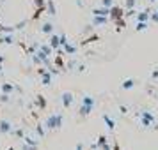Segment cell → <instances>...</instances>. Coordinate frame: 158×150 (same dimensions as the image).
Here are the masks:
<instances>
[{
    "mask_svg": "<svg viewBox=\"0 0 158 150\" xmlns=\"http://www.w3.org/2000/svg\"><path fill=\"white\" fill-rule=\"evenodd\" d=\"M93 108H94V97L85 95V97L82 99V108H80L78 115H80V117H87V115L93 111Z\"/></svg>",
    "mask_w": 158,
    "mask_h": 150,
    "instance_id": "6da1fadb",
    "label": "cell"
},
{
    "mask_svg": "<svg viewBox=\"0 0 158 150\" xmlns=\"http://www.w3.org/2000/svg\"><path fill=\"white\" fill-rule=\"evenodd\" d=\"M44 125H46L48 129H59L60 125H62V113L50 115V117L46 118V122H44Z\"/></svg>",
    "mask_w": 158,
    "mask_h": 150,
    "instance_id": "7a4b0ae2",
    "label": "cell"
},
{
    "mask_svg": "<svg viewBox=\"0 0 158 150\" xmlns=\"http://www.w3.org/2000/svg\"><path fill=\"white\" fill-rule=\"evenodd\" d=\"M13 131V124L9 120H0V134H6Z\"/></svg>",
    "mask_w": 158,
    "mask_h": 150,
    "instance_id": "3957f363",
    "label": "cell"
},
{
    "mask_svg": "<svg viewBox=\"0 0 158 150\" xmlns=\"http://www.w3.org/2000/svg\"><path fill=\"white\" fill-rule=\"evenodd\" d=\"M110 16H112V20H119V18H123V16H124V13H123L121 7L112 6V7H110Z\"/></svg>",
    "mask_w": 158,
    "mask_h": 150,
    "instance_id": "277c9868",
    "label": "cell"
},
{
    "mask_svg": "<svg viewBox=\"0 0 158 150\" xmlns=\"http://www.w3.org/2000/svg\"><path fill=\"white\" fill-rule=\"evenodd\" d=\"M39 74H41V81H43V85H50L52 83V72L46 71V69H41Z\"/></svg>",
    "mask_w": 158,
    "mask_h": 150,
    "instance_id": "5b68a950",
    "label": "cell"
},
{
    "mask_svg": "<svg viewBox=\"0 0 158 150\" xmlns=\"http://www.w3.org/2000/svg\"><path fill=\"white\" fill-rule=\"evenodd\" d=\"M73 99H75V97H73L71 92H64V94H62V106L69 108L73 104Z\"/></svg>",
    "mask_w": 158,
    "mask_h": 150,
    "instance_id": "8992f818",
    "label": "cell"
},
{
    "mask_svg": "<svg viewBox=\"0 0 158 150\" xmlns=\"http://www.w3.org/2000/svg\"><path fill=\"white\" fill-rule=\"evenodd\" d=\"M107 21H108V16H94L93 25L94 27H100V25H107Z\"/></svg>",
    "mask_w": 158,
    "mask_h": 150,
    "instance_id": "52a82bcc",
    "label": "cell"
},
{
    "mask_svg": "<svg viewBox=\"0 0 158 150\" xmlns=\"http://www.w3.org/2000/svg\"><path fill=\"white\" fill-rule=\"evenodd\" d=\"M50 48H52V50H59V48H60L59 36H55V34H52V36H50Z\"/></svg>",
    "mask_w": 158,
    "mask_h": 150,
    "instance_id": "ba28073f",
    "label": "cell"
},
{
    "mask_svg": "<svg viewBox=\"0 0 158 150\" xmlns=\"http://www.w3.org/2000/svg\"><path fill=\"white\" fill-rule=\"evenodd\" d=\"M103 122L107 124L108 131H114V129H115V120L112 118V117H108V115H103Z\"/></svg>",
    "mask_w": 158,
    "mask_h": 150,
    "instance_id": "9c48e42d",
    "label": "cell"
},
{
    "mask_svg": "<svg viewBox=\"0 0 158 150\" xmlns=\"http://www.w3.org/2000/svg\"><path fill=\"white\" fill-rule=\"evenodd\" d=\"M93 14H94V16H108V14H110V9H108V7H103V6H101V7L94 9Z\"/></svg>",
    "mask_w": 158,
    "mask_h": 150,
    "instance_id": "30bf717a",
    "label": "cell"
},
{
    "mask_svg": "<svg viewBox=\"0 0 158 150\" xmlns=\"http://www.w3.org/2000/svg\"><path fill=\"white\" fill-rule=\"evenodd\" d=\"M96 145H98V147H100L101 150H110V145L107 143V138H105V136H100Z\"/></svg>",
    "mask_w": 158,
    "mask_h": 150,
    "instance_id": "8fae6325",
    "label": "cell"
},
{
    "mask_svg": "<svg viewBox=\"0 0 158 150\" xmlns=\"http://www.w3.org/2000/svg\"><path fill=\"white\" fill-rule=\"evenodd\" d=\"M140 118H146V120H149L151 124H155V115L151 113L149 110H144V111H140Z\"/></svg>",
    "mask_w": 158,
    "mask_h": 150,
    "instance_id": "7c38bea8",
    "label": "cell"
},
{
    "mask_svg": "<svg viewBox=\"0 0 158 150\" xmlns=\"http://www.w3.org/2000/svg\"><path fill=\"white\" fill-rule=\"evenodd\" d=\"M15 90H16V87L13 85V83H4V85H2V94H9V95H11Z\"/></svg>",
    "mask_w": 158,
    "mask_h": 150,
    "instance_id": "4fadbf2b",
    "label": "cell"
},
{
    "mask_svg": "<svg viewBox=\"0 0 158 150\" xmlns=\"http://www.w3.org/2000/svg\"><path fill=\"white\" fill-rule=\"evenodd\" d=\"M149 11H140L139 14H137V21H149Z\"/></svg>",
    "mask_w": 158,
    "mask_h": 150,
    "instance_id": "5bb4252c",
    "label": "cell"
},
{
    "mask_svg": "<svg viewBox=\"0 0 158 150\" xmlns=\"http://www.w3.org/2000/svg\"><path fill=\"white\" fill-rule=\"evenodd\" d=\"M46 9H48V14H52V16L57 14V9H55V4H53V0H46Z\"/></svg>",
    "mask_w": 158,
    "mask_h": 150,
    "instance_id": "9a60e30c",
    "label": "cell"
},
{
    "mask_svg": "<svg viewBox=\"0 0 158 150\" xmlns=\"http://www.w3.org/2000/svg\"><path fill=\"white\" fill-rule=\"evenodd\" d=\"M41 32L46 34V36H52V34H53V25H52V23H44L43 27H41Z\"/></svg>",
    "mask_w": 158,
    "mask_h": 150,
    "instance_id": "2e32d148",
    "label": "cell"
},
{
    "mask_svg": "<svg viewBox=\"0 0 158 150\" xmlns=\"http://www.w3.org/2000/svg\"><path fill=\"white\" fill-rule=\"evenodd\" d=\"M123 88H124V90H130V88H133V87H135V79H131V78H128V79H124V81H123Z\"/></svg>",
    "mask_w": 158,
    "mask_h": 150,
    "instance_id": "e0dca14e",
    "label": "cell"
},
{
    "mask_svg": "<svg viewBox=\"0 0 158 150\" xmlns=\"http://www.w3.org/2000/svg\"><path fill=\"white\" fill-rule=\"evenodd\" d=\"M62 48H64V51L68 53V55H73V53H77V46H73V44H69V43H66Z\"/></svg>",
    "mask_w": 158,
    "mask_h": 150,
    "instance_id": "ac0fdd59",
    "label": "cell"
},
{
    "mask_svg": "<svg viewBox=\"0 0 158 150\" xmlns=\"http://www.w3.org/2000/svg\"><path fill=\"white\" fill-rule=\"evenodd\" d=\"M15 41H13V36L11 34H7V36H0V44H13Z\"/></svg>",
    "mask_w": 158,
    "mask_h": 150,
    "instance_id": "d6986e66",
    "label": "cell"
},
{
    "mask_svg": "<svg viewBox=\"0 0 158 150\" xmlns=\"http://www.w3.org/2000/svg\"><path fill=\"white\" fill-rule=\"evenodd\" d=\"M36 102H37V106L41 108V110H44V108H46V99H44L43 95H37Z\"/></svg>",
    "mask_w": 158,
    "mask_h": 150,
    "instance_id": "ffe728a7",
    "label": "cell"
},
{
    "mask_svg": "<svg viewBox=\"0 0 158 150\" xmlns=\"http://www.w3.org/2000/svg\"><path fill=\"white\" fill-rule=\"evenodd\" d=\"M146 29H148V21H139L137 27H135L137 32H142V30H146Z\"/></svg>",
    "mask_w": 158,
    "mask_h": 150,
    "instance_id": "44dd1931",
    "label": "cell"
},
{
    "mask_svg": "<svg viewBox=\"0 0 158 150\" xmlns=\"http://www.w3.org/2000/svg\"><path fill=\"white\" fill-rule=\"evenodd\" d=\"M34 4H36L37 9H46V2L44 0H34Z\"/></svg>",
    "mask_w": 158,
    "mask_h": 150,
    "instance_id": "7402d4cb",
    "label": "cell"
},
{
    "mask_svg": "<svg viewBox=\"0 0 158 150\" xmlns=\"http://www.w3.org/2000/svg\"><path fill=\"white\" fill-rule=\"evenodd\" d=\"M101 6H103V7H112V6H114V0H101Z\"/></svg>",
    "mask_w": 158,
    "mask_h": 150,
    "instance_id": "603a6c76",
    "label": "cell"
},
{
    "mask_svg": "<svg viewBox=\"0 0 158 150\" xmlns=\"http://www.w3.org/2000/svg\"><path fill=\"white\" fill-rule=\"evenodd\" d=\"M114 21H115V25H117V30H119V29H124V27H126L123 18H119V20H114Z\"/></svg>",
    "mask_w": 158,
    "mask_h": 150,
    "instance_id": "cb8c5ba5",
    "label": "cell"
},
{
    "mask_svg": "<svg viewBox=\"0 0 158 150\" xmlns=\"http://www.w3.org/2000/svg\"><path fill=\"white\" fill-rule=\"evenodd\" d=\"M11 133H13L15 136H18V138H23V129H13Z\"/></svg>",
    "mask_w": 158,
    "mask_h": 150,
    "instance_id": "d4e9b609",
    "label": "cell"
},
{
    "mask_svg": "<svg viewBox=\"0 0 158 150\" xmlns=\"http://www.w3.org/2000/svg\"><path fill=\"white\" fill-rule=\"evenodd\" d=\"M137 4V0H126V9H133Z\"/></svg>",
    "mask_w": 158,
    "mask_h": 150,
    "instance_id": "484cf974",
    "label": "cell"
},
{
    "mask_svg": "<svg viewBox=\"0 0 158 150\" xmlns=\"http://www.w3.org/2000/svg\"><path fill=\"white\" fill-rule=\"evenodd\" d=\"M149 20H151L153 23H158V11H156V13H151V14H149Z\"/></svg>",
    "mask_w": 158,
    "mask_h": 150,
    "instance_id": "4316f807",
    "label": "cell"
},
{
    "mask_svg": "<svg viewBox=\"0 0 158 150\" xmlns=\"http://www.w3.org/2000/svg\"><path fill=\"white\" fill-rule=\"evenodd\" d=\"M59 41H60V46H64V44L68 43V37H66L64 34H60V36H59Z\"/></svg>",
    "mask_w": 158,
    "mask_h": 150,
    "instance_id": "83f0119b",
    "label": "cell"
},
{
    "mask_svg": "<svg viewBox=\"0 0 158 150\" xmlns=\"http://www.w3.org/2000/svg\"><path fill=\"white\" fill-rule=\"evenodd\" d=\"M140 124H142L144 127H151V125H153V124H151L149 120H146V118H140Z\"/></svg>",
    "mask_w": 158,
    "mask_h": 150,
    "instance_id": "f1b7e54d",
    "label": "cell"
},
{
    "mask_svg": "<svg viewBox=\"0 0 158 150\" xmlns=\"http://www.w3.org/2000/svg\"><path fill=\"white\" fill-rule=\"evenodd\" d=\"M9 97H11L9 94H2V97H0V101H2V102H9Z\"/></svg>",
    "mask_w": 158,
    "mask_h": 150,
    "instance_id": "f546056e",
    "label": "cell"
},
{
    "mask_svg": "<svg viewBox=\"0 0 158 150\" xmlns=\"http://www.w3.org/2000/svg\"><path fill=\"white\" fill-rule=\"evenodd\" d=\"M133 14H135V9H128V11L124 13V16H126V18H130V16H133Z\"/></svg>",
    "mask_w": 158,
    "mask_h": 150,
    "instance_id": "4dcf8cb0",
    "label": "cell"
},
{
    "mask_svg": "<svg viewBox=\"0 0 158 150\" xmlns=\"http://www.w3.org/2000/svg\"><path fill=\"white\" fill-rule=\"evenodd\" d=\"M55 64H57L59 67H64V62H62V58H60V57L55 58Z\"/></svg>",
    "mask_w": 158,
    "mask_h": 150,
    "instance_id": "1f68e13d",
    "label": "cell"
},
{
    "mask_svg": "<svg viewBox=\"0 0 158 150\" xmlns=\"http://www.w3.org/2000/svg\"><path fill=\"white\" fill-rule=\"evenodd\" d=\"M151 78H153V79H158V69H155V71L151 72Z\"/></svg>",
    "mask_w": 158,
    "mask_h": 150,
    "instance_id": "d6a6232c",
    "label": "cell"
},
{
    "mask_svg": "<svg viewBox=\"0 0 158 150\" xmlns=\"http://www.w3.org/2000/svg\"><path fill=\"white\" fill-rule=\"evenodd\" d=\"M119 111H121V113H128V108L126 106H119Z\"/></svg>",
    "mask_w": 158,
    "mask_h": 150,
    "instance_id": "836d02e7",
    "label": "cell"
},
{
    "mask_svg": "<svg viewBox=\"0 0 158 150\" xmlns=\"http://www.w3.org/2000/svg\"><path fill=\"white\" fill-rule=\"evenodd\" d=\"M37 133H39V136H44V131H43V127H37Z\"/></svg>",
    "mask_w": 158,
    "mask_h": 150,
    "instance_id": "e575fe53",
    "label": "cell"
},
{
    "mask_svg": "<svg viewBox=\"0 0 158 150\" xmlns=\"http://www.w3.org/2000/svg\"><path fill=\"white\" fill-rule=\"evenodd\" d=\"M77 150H84V145H82V143H78V145H77Z\"/></svg>",
    "mask_w": 158,
    "mask_h": 150,
    "instance_id": "d590c367",
    "label": "cell"
},
{
    "mask_svg": "<svg viewBox=\"0 0 158 150\" xmlns=\"http://www.w3.org/2000/svg\"><path fill=\"white\" fill-rule=\"evenodd\" d=\"M2 62H4V57H2V55H0V64H2Z\"/></svg>",
    "mask_w": 158,
    "mask_h": 150,
    "instance_id": "8d00e7d4",
    "label": "cell"
},
{
    "mask_svg": "<svg viewBox=\"0 0 158 150\" xmlns=\"http://www.w3.org/2000/svg\"><path fill=\"white\" fill-rule=\"evenodd\" d=\"M0 74H2V64H0Z\"/></svg>",
    "mask_w": 158,
    "mask_h": 150,
    "instance_id": "74e56055",
    "label": "cell"
},
{
    "mask_svg": "<svg viewBox=\"0 0 158 150\" xmlns=\"http://www.w3.org/2000/svg\"><path fill=\"white\" fill-rule=\"evenodd\" d=\"M9 150H15V148H13V147H11V148H9Z\"/></svg>",
    "mask_w": 158,
    "mask_h": 150,
    "instance_id": "f35d334b",
    "label": "cell"
},
{
    "mask_svg": "<svg viewBox=\"0 0 158 150\" xmlns=\"http://www.w3.org/2000/svg\"><path fill=\"white\" fill-rule=\"evenodd\" d=\"M151 2H156V0H151Z\"/></svg>",
    "mask_w": 158,
    "mask_h": 150,
    "instance_id": "ab89813d",
    "label": "cell"
}]
</instances>
